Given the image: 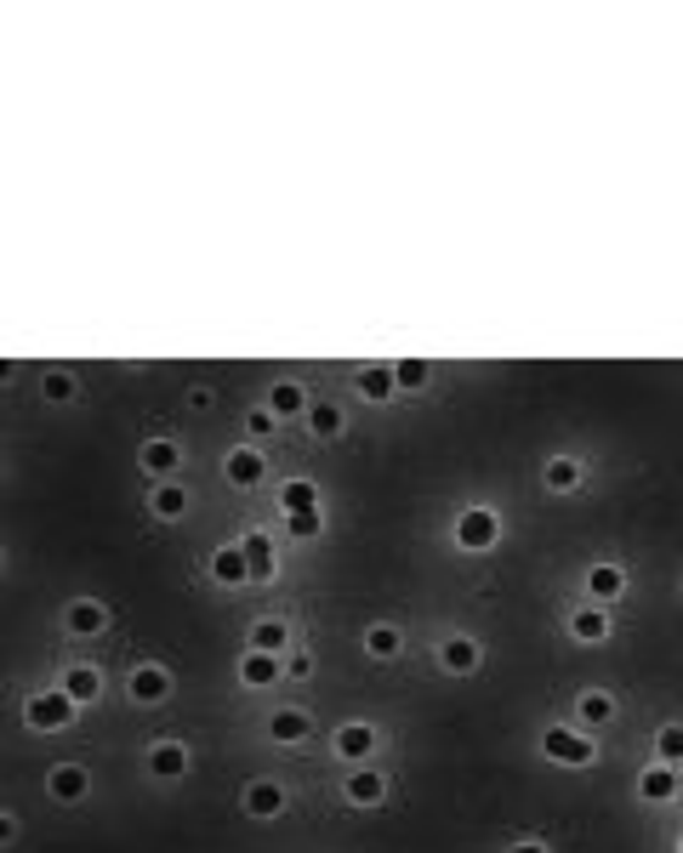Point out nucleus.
I'll return each instance as SVG.
<instances>
[{
	"mask_svg": "<svg viewBox=\"0 0 683 853\" xmlns=\"http://www.w3.org/2000/svg\"><path fill=\"white\" fill-rule=\"evenodd\" d=\"M677 853H683V836H677Z\"/></svg>",
	"mask_w": 683,
	"mask_h": 853,
	"instance_id": "a19ab883",
	"label": "nucleus"
},
{
	"mask_svg": "<svg viewBox=\"0 0 683 853\" xmlns=\"http://www.w3.org/2000/svg\"><path fill=\"white\" fill-rule=\"evenodd\" d=\"M502 535H507V524H502V513L496 507H462L456 518H451V540H456V552H496L502 546Z\"/></svg>",
	"mask_w": 683,
	"mask_h": 853,
	"instance_id": "f03ea898",
	"label": "nucleus"
},
{
	"mask_svg": "<svg viewBox=\"0 0 683 853\" xmlns=\"http://www.w3.org/2000/svg\"><path fill=\"white\" fill-rule=\"evenodd\" d=\"M290 621H279V615H263L257 626H251V637H246V648H263V655H279L285 661V648H290Z\"/></svg>",
	"mask_w": 683,
	"mask_h": 853,
	"instance_id": "c85d7f7f",
	"label": "nucleus"
},
{
	"mask_svg": "<svg viewBox=\"0 0 683 853\" xmlns=\"http://www.w3.org/2000/svg\"><path fill=\"white\" fill-rule=\"evenodd\" d=\"M330 751H336V763H348V768H365L376 751H382V734H376V723H365V717H348V723H336V734H330Z\"/></svg>",
	"mask_w": 683,
	"mask_h": 853,
	"instance_id": "423d86ee",
	"label": "nucleus"
},
{
	"mask_svg": "<svg viewBox=\"0 0 683 853\" xmlns=\"http://www.w3.org/2000/svg\"><path fill=\"white\" fill-rule=\"evenodd\" d=\"M507 853H553V847H547V842H542V836H518V842H513V847H507Z\"/></svg>",
	"mask_w": 683,
	"mask_h": 853,
	"instance_id": "58836bf2",
	"label": "nucleus"
},
{
	"mask_svg": "<svg viewBox=\"0 0 683 853\" xmlns=\"http://www.w3.org/2000/svg\"><path fill=\"white\" fill-rule=\"evenodd\" d=\"M18 836H23V820L7 809V814H0V847H18Z\"/></svg>",
	"mask_w": 683,
	"mask_h": 853,
	"instance_id": "e433bc0d",
	"label": "nucleus"
},
{
	"mask_svg": "<svg viewBox=\"0 0 683 853\" xmlns=\"http://www.w3.org/2000/svg\"><path fill=\"white\" fill-rule=\"evenodd\" d=\"M211 405H217V393H211L206 381H200V387H188V410H194V416H206Z\"/></svg>",
	"mask_w": 683,
	"mask_h": 853,
	"instance_id": "4c0bfd02",
	"label": "nucleus"
},
{
	"mask_svg": "<svg viewBox=\"0 0 683 853\" xmlns=\"http://www.w3.org/2000/svg\"><path fill=\"white\" fill-rule=\"evenodd\" d=\"M655 763L683 768V723H661L655 728Z\"/></svg>",
	"mask_w": 683,
	"mask_h": 853,
	"instance_id": "2f4dec72",
	"label": "nucleus"
},
{
	"mask_svg": "<svg viewBox=\"0 0 683 853\" xmlns=\"http://www.w3.org/2000/svg\"><path fill=\"white\" fill-rule=\"evenodd\" d=\"M354 387H359V398H370V405H394V398H399L394 365H365V370L354 376Z\"/></svg>",
	"mask_w": 683,
	"mask_h": 853,
	"instance_id": "cd10ccee",
	"label": "nucleus"
},
{
	"mask_svg": "<svg viewBox=\"0 0 683 853\" xmlns=\"http://www.w3.org/2000/svg\"><path fill=\"white\" fill-rule=\"evenodd\" d=\"M239 809H246L251 820H279L290 809V791L279 780H251L246 791H239Z\"/></svg>",
	"mask_w": 683,
	"mask_h": 853,
	"instance_id": "ddd939ff",
	"label": "nucleus"
},
{
	"mask_svg": "<svg viewBox=\"0 0 683 853\" xmlns=\"http://www.w3.org/2000/svg\"><path fill=\"white\" fill-rule=\"evenodd\" d=\"M171 694H177V677H171V666H160V661H137V666L126 672V700H131V706H142V712L166 706Z\"/></svg>",
	"mask_w": 683,
	"mask_h": 853,
	"instance_id": "39448f33",
	"label": "nucleus"
},
{
	"mask_svg": "<svg viewBox=\"0 0 683 853\" xmlns=\"http://www.w3.org/2000/svg\"><path fill=\"white\" fill-rule=\"evenodd\" d=\"M359 643H365V661H376V666H394V661L405 655V626H394V621H370Z\"/></svg>",
	"mask_w": 683,
	"mask_h": 853,
	"instance_id": "2eb2a0df",
	"label": "nucleus"
},
{
	"mask_svg": "<svg viewBox=\"0 0 683 853\" xmlns=\"http://www.w3.org/2000/svg\"><path fill=\"white\" fill-rule=\"evenodd\" d=\"M639 802H650V809H661V802H677V768H666V763H650V768H639Z\"/></svg>",
	"mask_w": 683,
	"mask_h": 853,
	"instance_id": "b1692460",
	"label": "nucleus"
},
{
	"mask_svg": "<svg viewBox=\"0 0 683 853\" xmlns=\"http://www.w3.org/2000/svg\"><path fill=\"white\" fill-rule=\"evenodd\" d=\"M137 467H142V478H149V484H171V478H182V467H188V444H182V438H166V433L142 438V444H137Z\"/></svg>",
	"mask_w": 683,
	"mask_h": 853,
	"instance_id": "20e7f679",
	"label": "nucleus"
},
{
	"mask_svg": "<svg viewBox=\"0 0 683 853\" xmlns=\"http://www.w3.org/2000/svg\"><path fill=\"white\" fill-rule=\"evenodd\" d=\"M581 586H587V604H598V609L621 604V597L632 592V581H626V569H621L615 558H598V564H587V575H581Z\"/></svg>",
	"mask_w": 683,
	"mask_h": 853,
	"instance_id": "1a4fd4ad",
	"label": "nucleus"
},
{
	"mask_svg": "<svg viewBox=\"0 0 683 853\" xmlns=\"http://www.w3.org/2000/svg\"><path fill=\"white\" fill-rule=\"evenodd\" d=\"M58 688H63V694L75 700V706L86 712V706H97V700H103V672H97L91 661H75V666H63Z\"/></svg>",
	"mask_w": 683,
	"mask_h": 853,
	"instance_id": "dca6fc26",
	"label": "nucleus"
},
{
	"mask_svg": "<svg viewBox=\"0 0 683 853\" xmlns=\"http://www.w3.org/2000/svg\"><path fill=\"white\" fill-rule=\"evenodd\" d=\"M75 717H80V706H75L63 688H34L23 700V723L34 734H63V728H75Z\"/></svg>",
	"mask_w": 683,
	"mask_h": 853,
	"instance_id": "7ed1b4c3",
	"label": "nucleus"
},
{
	"mask_svg": "<svg viewBox=\"0 0 683 853\" xmlns=\"http://www.w3.org/2000/svg\"><path fill=\"white\" fill-rule=\"evenodd\" d=\"M542 757L558 763V768H593V763H604V751H598V740H593L587 728H575V723H547Z\"/></svg>",
	"mask_w": 683,
	"mask_h": 853,
	"instance_id": "f257e3e1",
	"label": "nucleus"
},
{
	"mask_svg": "<svg viewBox=\"0 0 683 853\" xmlns=\"http://www.w3.org/2000/svg\"><path fill=\"white\" fill-rule=\"evenodd\" d=\"M575 717L587 723V734H593V728H610V723H615V694H610V688H581V694H575Z\"/></svg>",
	"mask_w": 683,
	"mask_h": 853,
	"instance_id": "bb28decb",
	"label": "nucleus"
},
{
	"mask_svg": "<svg viewBox=\"0 0 683 853\" xmlns=\"http://www.w3.org/2000/svg\"><path fill=\"white\" fill-rule=\"evenodd\" d=\"M268 740H274V745H308V740H314V712L279 706V712L268 717Z\"/></svg>",
	"mask_w": 683,
	"mask_h": 853,
	"instance_id": "aec40b11",
	"label": "nucleus"
},
{
	"mask_svg": "<svg viewBox=\"0 0 683 853\" xmlns=\"http://www.w3.org/2000/svg\"><path fill=\"white\" fill-rule=\"evenodd\" d=\"M274 433H279V416H274L268 405H251V410H246V438H251V444H268Z\"/></svg>",
	"mask_w": 683,
	"mask_h": 853,
	"instance_id": "f704fd0d",
	"label": "nucleus"
},
{
	"mask_svg": "<svg viewBox=\"0 0 683 853\" xmlns=\"http://www.w3.org/2000/svg\"><path fill=\"white\" fill-rule=\"evenodd\" d=\"M303 427H308L314 444H336L342 433H348V410H342L336 398H314V410L303 416Z\"/></svg>",
	"mask_w": 683,
	"mask_h": 853,
	"instance_id": "6ab92c4d",
	"label": "nucleus"
},
{
	"mask_svg": "<svg viewBox=\"0 0 683 853\" xmlns=\"http://www.w3.org/2000/svg\"><path fill=\"white\" fill-rule=\"evenodd\" d=\"M677 802H683V768H677Z\"/></svg>",
	"mask_w": 683,
	"mask_h": 853,
	"instance_id": "ea45409f",
	"label": "nucleus"
},
{
	"mask_svg": "<svg viewBox=\"0 0 683 853\" xmlns=\"http://www.w3.org/2000/svg\"><path fill=\"white\" fill-rule=\"evenodd\" d=\"M478 666H484V643H478V637L456 632V637L438 643V672H451V677H473Z\"/></svg>",
	"mask_w": 683,
	"mask_h": 853,
	"instance_id": "f8f14e48",
	"label": "nucleus"
},
{
	"mask_svg": "<svg viewBox=\"0 0 683 853\" xmlns=\"http://www.w3.org/2000/svg\"><path fill=\"white\" fill-rule=\"evenodd\" d=\"M63 632L69 637H103L109 632V604L103 597H75V604L63 609Z\"/></svg>",
	"mask_w": 683,
	"mask_h": 853,
	"instance_id": "4468645a",
	"label": "nucleus"
},
{
	"mask_svg": "<svg viewBox=\"0 0 683 853\" xmlns=\"http://www.w3.org/2000/svg\"><path fill=\"white\" fill-rule=\"evenodd\" d=\"M211 581H217V586H251V564H246V546H239V540L217 546V552H211Z\"/></svg>",
	"mask_w": 683,
	"mask_h": 853,
	"instance_id": "5701e85b",
	"label": "nucleus"
},
{
	"mask_svg": "<svg viewBox=\"0 0 683 853\" xmlns=\"http://www.w3.org/2000/svg\"><path fill=\"white\" fill-rule=\"evenodd\" d=\"M394 381H399V393H422L433 381V365L427 359H394Z\"/></svg>",
	"mask_w": 683,
	"mask_h": 853,
	"instance_id": "72a5a7b5",
	"label": "nucleus"
},
{
	"mask_svg": "<svg viewBox=\"0 0 683 853\" xmlns=\"http://www.w3.org/2000/svg\"><path fill=\"white\" fill-rule=\"evenodd\" d=\"M319 484L314 478H285L279 484V513H319Z\"/></svg>",
	"mask_w": 683,
	"mask_h": 853,
	"instance_id": "c756f323",
	"label": "nucleus"
},
{
	"mask_svg": "<svg viewBox=\"0 0 683 853\" xmlns=\"http://www.w3.org/2000/svg\"><path fill=\"white\" fill-rule=\"evenodd\" d=\"M279 677H285L279 655H263V648H246V655H239V683L246 688H274Z\"/></svg>",
	"mask_w": 683,
	"mask_h": 853,
	"instance_id": "a878e982",
	"label": "nucleus"
},
{
	"mask_svg": "<svg viewBox=\"0 0 683 853\" xmlns=\"http://www.w3.org/2000/svg\"><path fill=\"white\" fill-rule=\"evenodd\" d=\"M222 478L228 489H257L268 478V456H263V444H228V456H222Z\"/></svg>",
	"mask_w": 683,
	"mask_h": 853,
	"instance_id": "0eeeda50",
	"label": "nucleus"
},
{
	"mask_svg": "<svg viewBox=\"0 0 683 853\" xmlns=\"http://www.w3.org/2000/svg\"><path fill=\"white\" fill-rule=\"evenodd\" d=\"M570 637H575V643H587V648H604V643L615 637L610 609H598V604H581V609H570Z\"/></svg>",
	"mask_w": 683,
	"mask_h": 853,
	"instance_id": "f3484780",
	"label": "nucleus"
},
{
	"mask_svg": "<svg viewBox=\"0 0 683 853\" xmlns=\"http://www.w3.org/2000/svg\"><path fill=\"white\" fill-rule=\"evenodd\" d=\"M239 546H246V564H251V586L279 575V552H274V535L268 529H246V535H239Z\"/></svg>",
	"mask_w": 683,
	"mask_h": 853,
	"instance_id": "4be33fe9",
	"label": "nucleus"
},
{
	"mask_svg": "<svg viewBox=\"0 0 683 853\" xmlns=\"http://www.w3.org/2000/svg\"><path fill=\"white\" fill-rule=\"evenodd\" d=\"M263 405H268L279 421H290V416H308V410H314V393H308L303 381H274Z\"/></svg>",
	"mask_w": 683,
	"mask_h": 853,
	"instance_id": "393cba45",
	"label": "nucleus"
},
{
	"mask_svg": "<svg viewBox=\"0 0 683 853\" xmlns=\"http://www.w3.org/2000/svg\"><path fill=\"white\" fill-rule=\"evenodd\" d=\"M342 796H348V809H382V802H387V774L376 763L348 768V774H342Z\"/></svg>",
	"mask_w": 683,
	"mask_h": 853,
	"instance_id": "9d476101",
	"label": "nucleus"
},
{
	"mask_svg": "<svg viewBox=\"0 0 683 853\" xmlns=\"http://www.w3.org/2000/svg\"><path fill=\"white\" fill-rule=\"evenodd\" d=\"M46 796H52L58 809H80L91 796V768L86 763H52L46 768Z\"/></svg>",
	"mask_w": 683,
	"mask_h": 853,
	"instance_id": "6e6552de",
	"label": "nucleus"
},
{
	"mask_svg": "<svg viewBox=\"0 0 683 853\" xmlns=\"http://www.w3.org/2000/svg\"><path fill=\"white\" fill-rule=\"evenodd\" d=\"M142 763H149L155 780H188L194 751H188V740H155L149 751H142Z\"/></svg>",
	"mask_w": 683,
	"mask_h": 853,
	"instance_id": "9b49d317",
	"label": "nucleus"
},
{
	"mask_svg": "<svg viewBox=\"0 0 683 853\" xmlns=\"http://www.w3.org/2000/svg\"><path fill=\"white\" fill-rule=\"evenodd\" d=\"M279 529H285L290 540H319V535H325V507H319V513H285Z\"/></svg>",
	"mask_w": 683,
	"mask_h": 853,
	"instance_id": "473e14b6",
	"label": "nucleus"
},
{
	"mask_svg": "<svg viewBox=\"0 0 683 853\" xmlns=\"http://www.w3.org/2000/svg\"><path fill=\"white\" fill-rule=\"evenodd\" d=\"M677 597H683V581H677Z\"/></svg>",
	"mask_w": 683,
	"mask_h": 853,
	"instance_id": "79ce46f5",
	"label": "nucleus"
},
{
	"mask_svg": "<svg viewBox=\"0 0 683 853\" xmlns=\"http://www.w3.org/2000/svg\"><path fill=\"white\" fill-rule=\"evenodd\" d=\"M581 484H587V462L581 456H547V467H542L547 495H581Z\"/></svg>",
	"mask_w": 683,
	"mask_h": 853,
	"instance_id": "a211bd4d",
	"label": "nucleus"
},
{
	"mask_svg": "<svg viewBox=\"0 0 683 853\" xmlns=\"http://www.w3.org/2000/svg\"><path fill=\"white\" fill-rule=\"evenodd\" d=\"M285 677H314V655H308V648H290V655H285Z\"/></svg>",
	"mask_w": 683,
	"mask_h": 853,
	"instance_id": "c9c22d12",
	"label": "nucleus"
},
{
	"mask_svg": "<svg viewBox=\"0 0 683 853\" xmlns=\"http://www.w3.org/2000/svg\"><path fill=\"white\" fill-rule=\"evenodd\" d=\"M75 393H80L75 370H46L40 376V398H46V405H75Z\"/></svg>",
	"mask_w": 683,
	"mask_h": 853,
	"instance_id": "7c9ffc66",
	"label": "nucleus"
},
{
	"mask_svg": "<svg viewBox=\"0 0 683 853\" xmlns=\"http://www.w3.org/2000/svg\"><path fill=\"white\" fill-rule=\"evenodd\" d=\"M149 513H155V524H182L188 513H194V495L171 478V484H155L149 489Z\"/></svg>",
	"mask_w": 683,
	"mask_h": 853,
	"instance_id": "412c9836",
	"label": "nucleus"
}]
</instances>
